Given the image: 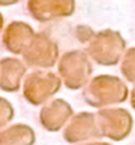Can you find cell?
Instances as JSON below:
<instances>
[{"instance_id": "obj_1", "label": "cell", "mask_w": 135, "mask_h": 145, "mask_svg": "<svg viewBox=\"0 0 135 145\" xmlns=\"http://www.w3.org/2000/svg\"><path fill=\"white\" fill-rule=\"evenodd\" d=\"M30 14L39 20L68 17L75 10V0H29Z\"/></svg>"}, {"instance_id": "obj_2", "label": "cell", "mask_w": 135, "mask_h": 145, "mask_svg": "<svg viewBox=\"0 0 135 145\" xmlns=\"http://www.w3.org/2000/svg\"><path fill=\"white\" fill-rule=\"evenodd\" d=\"M125 73L129 79L135 78V50L129 51L128 54V61L125 64Z\"/></svg>"}, {"instance_id": "obj_3", "label": "cell", "mask_w": 135, "mask_h": 145, "mask_svg": "<svg viewBox=\"0 0 135 145\" xmlns=\"http://www.w3.org/2000/svg\"><path fill=\"white\" fill-rule=\"evenodd\" d=\"M20 0H0V6H11V5L18 3Z\"/></svg>"}, {"instance_id": "obj_4", "label": "cell", "mask_w": 135, "mask_h": 145, "mask_svg": "<svg viewBox=\"0 0 135 145\" xmlns=\"http://www.w3.org/2000/svg\"><path fill=\"white\" fill-rule=\"evenodd\" d=\"M0 25H2V14H0Z\"/></svg>"}]
</instances>
